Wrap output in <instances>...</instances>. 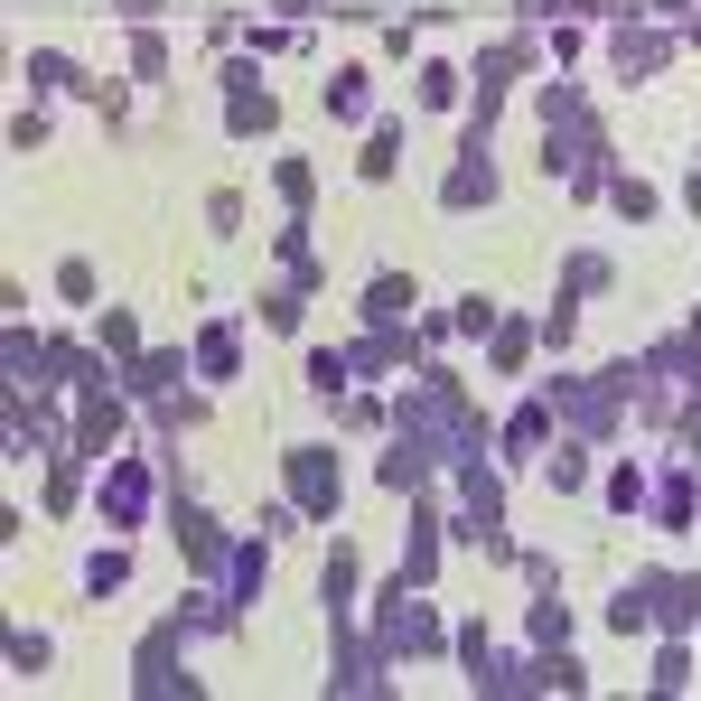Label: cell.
Wrapping results in <instances>:
<instances>
[{"label": "cell", "instance_id": "5", "mask_svg": "<svg viewBox=\"0 0 701 701\" xmlns=\"http://www.w3.org/2000/svg\"><path fill=\"white\" fill-rule=\"evenodd\" d=\"M280 10H318V0H280Z\"/></svg>", "mask_w": 701, "mask_h": 701}, {"label": "cell", "instance_id": "4", "mask_svg": "<svg viewBox=\"0 0 701 701\" xmlns=\"http://www.w3.org/2000/svg\"><path fill=\"white\" fill-rule=\"evenodd\" d=\"M113 10H122V20H150V10H160V0H113Z\"/></svg>", "mask_w": 701, "mask_h": 701}, {"label": "cell", "instance_id": "3", "mask_svg": "<svg viewBox=\"0 0 701 701\" xmlns=\"http://www.w3.org/2000/svg\"><path fill=\"white\" fill-rule=\"evenodd\" d=\"M140 496H150V487H140V467H113V514H140Z\"/></svg>", "mask_w": 701, "mask_h": 701}, {"label": "cell", "instance_id": "2", "mask_svg": "<svg viewBox=\"0 0 701 701\" xmlns=\"http://www.w3.org/2000/svg\"><path fill=\"white\" fill-rule=\"evenodd\" d=\"M487 187H496V178H487V160H467L459 178H449V206H467V197H487Z\"/></svg>", "mask_w": 701, "mask_h": 701}, {"label": "cell", "instance_id": "1", "mask_svg": "<svg viewBox=\"0 0 701 701\" xmlns=\"http://www.w3.org/2000/svg\"><path fill=\"white\" fill-rule=\"evenodd\" d=\"M290 477H300V505H337V467H327V459H300V467H290Z\"/></svg>", "mask_w": 701, "mask_h": 701}]
</instances>
